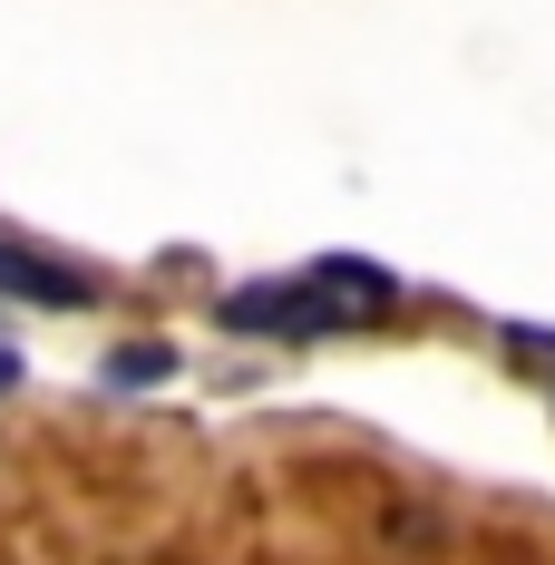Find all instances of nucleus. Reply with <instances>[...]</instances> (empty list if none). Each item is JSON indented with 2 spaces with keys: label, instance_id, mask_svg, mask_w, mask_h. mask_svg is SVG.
<instances>
[{
  "label": "nucleus",
  "instance_id": "obj_1",
  "mask_svg": "<svg viewBox=\"0 0 555 565\" xmlns=\"http://www.w3.org/2000/svg\"><path fill=\"white\" fill-rule=\"evenodd\" d=\"M224 332H282V341H312V332H341V322H361L341 292H322L312 274H282V282H244V292H224L215 302Z\"/></svg>",
  "mask_w": 555,
  "mask_h": 565
},
{
  "label": "nucleus",
  "instance_id": "obj_2",
  "mask_svg": "<svg viewBox=\"0 0 555 565\" xmlns=\"http://www.w3.org/2000/svg\"><path fill=\"white\" fill-rule=\"evenodd\" d=\"M0 292L10 302H40V312H88L98 302V282L78 274V264H58L40 244H10V234H0Z\"/></svg>",
  "mask_w": 555,
  "mask_h": 565
},
{
  "label": "nucleus",
  "instance_id": "obj_3",
  "mask_svg": "<svg viewBox=\"0 0 555 565\" xmlns=\"http://www.w3.org/2000/svg\"><path fill=\"white\" fill-rule=\"evenodd\" d=\"M167 371H175L167 341H117V351H108V391H157Z\"/></svg>",
  "mask_w": 555,
  "mask_h": 565
},
{
  "label": "nucleus",
  "instance_id": "obj_4",
  "mask_svg": "<svg viewBox=\"0 0 555 565\" xmlns=\"http://www.w3.org/2000/svg\"><path fill=\"white\" fill-rule=\"evenodd\" d=\"M0 391H20V351H0Z\"/></svg>",
  "mask_w": 555,
  "mask_h": 565
}]
</instances>
